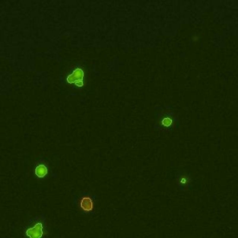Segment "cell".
Segmentation results:
<instances>
[{
	"mask_svg": "<svg viewBox=\"0 0 238 238\" xmlns=\"http://www.w3.org/2000/svg\"><path fill=\"white\" fill-rule=\"evenodd\" d=\"M94 201L95 197L89 195H84L79 200V207L85 212H92L94 210Z\"/></svg>",
	"mask_w": 238,
	"mask_h": 238,
	"instance_id": "5b68a950",
	"label": "cell"
},
{
	"mask_svg": "<svg viewBox=\"0 0 238 238\" xmlns=\"http://www.w3.org/2000/svg\"><path fill=\"white\" fill-rule=\"evenodd\" d=\"M48 173V167L45 163H38L34 169V174L37 178H45Z\"/></svg>",
	"mask_w": 238,
	"mask_h": 238,
	"instance_id": "8992f818",
	"label": "cell"
},
{
	"mask_svg": "<svg viewBox=\"0 0 238 238\" xmlns=\"http://www.w3.org/2000/svg\"><path fill=\"white\" fill-rule=\"evenodd\" d=\"M45 231L44 221L42 220H37L34 224L26 228L25 235L27 238H43Z\"/></svg>",
	"mask_w": 238,
	"mask_h": 238,
	"instance_id": "3957f363",
	"label": "cell"
},
{
	"mask_svg": "<svg viewBox=\"0 0 238 238\" xmlns=\"http://www.w3.org/2000/svg\"><path fill=\"white\" fill-rule=\"evenodd\" d=\"M177 184L180 191H186L192 186V176L188 170H179L177 172Z\"/></svg>",
	"mask_w": 238,
	"mask_h": 238,
	"instance_id": "277c9868",
	"label": "cell"
},
{
	"mask_svg": "<svg viewBox=\"0 0 238 238\" xmlns=\"http://www.w3.org/2000/svg\"><path fill=\"white\" fill-rule=\"evenodd\" d=\"M86 70L81 64L73 67L65 76V82L76 88H84L86 84Z\"/></svg>",
	"mask_w": 238,
	"mask_h": 238,
	"instance_id": "7a4b0ae2",
	"label": "cell"
},
{
	"mask_svg": "<svg viewBox=\"0 0 238 238\" xmlns=\"http://www.w3.org/2000/svg\"><path fill=\"white\" fill-rule=\"evenodd\" d=\"M155 125L153 128L156 130L173 131L179 130L178 117L175 114V109L171 106H160L155 107Z\"/></svg>",
	"mask_w": 238,
	"mask_h": 238,
	"instance_id": "6da1fadb",
	"label": "cell"
}]
</instances>
